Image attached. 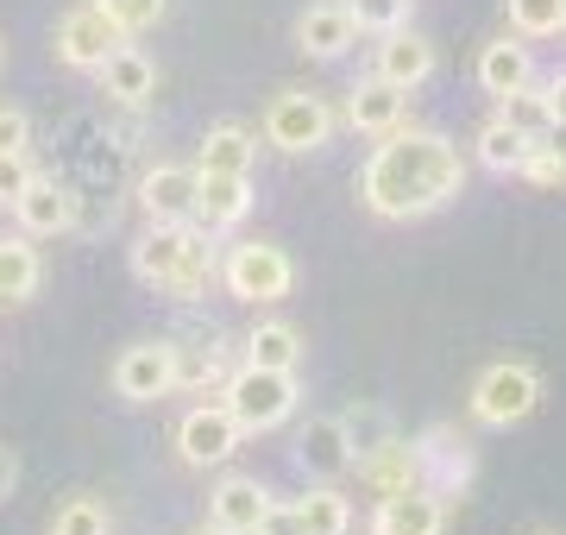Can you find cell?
<instances>
[{
    "label": "cell",
    "mask_w": 566,
    "mask_h": 535,
    "mask_svg": "<svg viewBox=\"0 0 566 535\" xmlns=\"http://www.w3.org/2000/svg\"><path fill=\"white\" fill-rule=\"evenodd\" d=\"M465 189L460 145L434 126H390L359 177V202L378 221H422Z\"/></svg>",
    "instance_id": "cell-1"
},
{
    "label": "cell",
    "mask_w": 566,
    "mask_h": 535,
    "mask_svg": "<svg viewBox=\"0 0 566 535\" xmlns=\"http://www.w3.org/2000/svg\"><path fill=\"white\" fill-rule=\"evenodd\" d=\"M214 265H221L214 233H202L196 221H151V233L133 246V271L177 303H196L214 284Z\"/></svg>",
    "instance_id": "cell-2"
},
{
    "label": "cell",
    "mask_w": 566,
    "mask_h": 535,
    "mask_svg": "<svg viewBox=\"0 0 566 535\" xmlns=\"http://www.w3.org/2000/svg\"><path fill=\"white\" fill-rule=\"evenodd\" d=\"M296 397H303L296 391V371H271V366H240V371H227V385H221V403L240 422V434H264L277 422H290Z\"/></svg>",
    "instance_id": "cell-3"
},
{
    "label": "cell",
    "mask_w": 566,
    "mask_h": 535,
    "mask_svg": "<svg viewBox=\"0 0 566 535\" xmlns=\"http://www.w3.org/2000/svg\"><path fill=\"white\" fill-rule=\"evenodd\" d=\"M214 271H221L227 296H240V303H283V296H290V284H296L290 252L271 246V240H240V246L227 252Z\"/></svg>",
    "instance_id": "cell-4"
},
{
    "label": "cell",
    "mask_w": 566,
    "mask_h": 535,
    "mask_svg": "<svg viewBox=\"0 0 566 535\" xmlns=\"http://www.w3.org/2000/svg\"><path fill=\"white\" fill-rule=\"evenodd\" d=\"M535 403H542V371L523 366V359H504V366L479 371V385H472V416H479L485 429L528 422Z\"/></svg>",
    "instance_id": "cell-5"
},
{
    "label": "cell",
    "mask_w": 566,
    "mask_h": 535,
    "mask_svg": "<svg viewBox=\"0 0 566 535\" xmlns=\"http://www.w3.org/2000/svg\"><path fill=\"white\" fill-rule=\"evenodd\" d=\"M264 139L277 145V151H322L334 139V114H327L322 95H308V88H283L271 114H264Z\"/></svg>",
    "instance_id": "cell-6"
},
{
    "label": "cell",
    "mask_w": 566,
    "mask_h": 535,
    "mask_svg": "<svg viewBox=\"0 0 566 535\" xmlns=\"http://www.w3.org/2000/svg\"><path fill=\"white\" fill-rule=\"evenodd\" d=\"M114 44H126V32L107 20L102 0H82V7H70L57 20V57L70 63V70H102V57Z\"/></svg>",
    "instance_id": "cell-7"
},
{
    "label": "cell",
    "mask_w": 566,
    "mask_h": 535,
    "mask_svg": "<svg viewBox=\"0 0 566 535\" xmlns=\"http://www.w3.org/2000/svg\"><path fill=\"white\" fill-rule=\"evenodd\" d=\"M114 391L126 403H158L177 391V347L170 340H139L114 359Z\"/></svg>",
    "instance_id": "cell-8"
},
{
    "label": "cell",
    "mask_w": 566,
    "mask_h": 535,
    "mask_svg": "<svg viewBox=\"0 0 566 535\" xmlns=\"http://www.w3.org/2000/svg\"><path fill=\"white\" fill-rule=\"evenodd\" d=\"M233 448H240V422L227 416V403H196L177 422V453L189 466H221L233 460Z\"/></svg>",
    "instance_id": "cell-9"
},
{
    "label": "cell",
    "mask_w": 566,
    "mask_h": 535,
    "mask_svg": "<svg viewBox=\"0 0 566 535\" xmlns=\"http://www.w3.org/2000/svg\"><path fill=\"white\" fill-rule=\"evenodd\" d=\"M441 529H447V497L428 492V485L390 492L371 511V535H441Z\"/></svg>",
    "instance_id": "cell-10"
},
{
    "label": "cell",
    "mask_w": 566,
    "mask_h": 535,
    "mask_svg": "<svg viewBox=\"0 0 566 535\" xmlns=\"http://www.w3.org/2000/svg\"><path fill=\"white\" fill-rule=\"evenodd\" d=\"M245 208H252V177H233V170H196V214H189V221L202 227V233L240 227Z\"/></svg>",
    "instance_id": "cell-11"
},
{
    "label": "cell",
    "mask_w": 566,
    "mask_h": 535,
    "mask_svg": "<svg viewBox=\"0 0 566 535\" xmlns=\"http://www.w3.org/2000/svg\"><path fill=\"white\" fill-rule=\"evenodd\" d=\"M416 460H422V485L428 492H465V479H472V448H465V434L453 429H428L416 434Z\"/></svg>",
    "instance_id": "cell-12"
},
{
    "label": "cell",
    "mask_w": 566,
    "mask_h": 535,
    "mask_svg": "<svg viewBox=\"0 0 566 535\" xmlns=\"http://www.w3.org/2000/svg\"><path fill=\"white\" fill-rule=\"evenodd\" d=\"M403 114H409V88L385 83V76H365L346 95V120L359 126V133H371V139H385L390 126H403Z\"/></svg>",
    "instance_id": "cell-13"
},
{
    "label": "cell",
    "mask_w": 566,
    "mask_h": 535,
    "mask_svg": "<svg viewBox=\"0 0 566 535\" xmlns=\"http://www.w3.org/2000/svg\"><path fill=\"white\" fill-rule=\"evenodd\" d=\"M271 511V492H264L259 479H245V473H227L214 492H208V523L227 535H240V529H259V516Z\"/></svg>",
    "instance_id": "cell-14"
},
{
    "label": "cell",
    "mask_w": 566,
    "mask_h": 535,
    "mask_svg": "<svg viewBox=\"0 0 566 535\" xmlns=\"http://www.w3.org/2000/svg\"><path fill=\"white\" fill-rule=\"evenodd\" d=\"M139 208L151 221H189L196 214V165H158L139 177Z\"/></svg>",
    "instance_id": "cell-15"
},
{
    "label": "cell",
    "mask_w": 566,
    "mask_h": 535,
    "mask_svg": "<svg viewBox=\"0 0 566 535\" xmlns=\"http://www.w3.org/2000/svg\"><path fill=\"white\" fill-rule=\"evenodd\" d=\"M353 466H359V479H365V485H371L378 497L422 485V460H416V441H403V434H390L385 448H371L365 460H353Z\"/></svg>",
    "instance_id": "cell-16"
},
{
    "label": "cell",
    "mask_w": 566,
    "mask_h": 535,
    "mask_svg": "<svg viewBox=\"0 0 566 535\" xmlns=\"http://www.w3.org/2000/svg\"><path fill=\"white\" fill-rule=\"evenodd\" d=\"M13 214H20L25 240H51V233H63V227H70V189H63L57 177H32V183L20 189Z\"/></svg>",
    "instance_id": "cell-17"
},
{
    "label": "cell",
    "mask_w": 566,
    "mask_h": 535,
    "mask_svg": "<svg viewBox=\"0 0 566 535\" xmlns=\"http://www.w3.org/2000/svg\"><path fill=\"white\" fill-rule=\"evenodd\" d=\"M359 39V25L346 13V0H322V7H308L303 20H296V44H303L308 57H346Z\"/></svg>",
    "instance_id": "cell-18"
},
{
    "label": "cell",
    "mask_w": 566,
    "mask_h": 535,
    "mask_svg": "<svg viewBox=\"0 0 566 535\" xmlns=\"http://www.w3.org/2000/svg\"><path fill=\"white\" fill-rule=\"evenodd\" d=\"M378 76L397 88H422L428 76H434V44L422 39V32H385V44H378Z\"/></svg>",
    "instance_id": "cell-19"
},
{
    "label": "cell",
    "mask_w": 566,
    "mask_h": 535,
    "mask_svg": "<svg viewBox=\"0 0 566 535\" xmlns=\"http://www.w3.org/2000/svg\"><path fill=\"white\" fill-rule=\"evenodd\" d=\"M296 460H303V473H315V479L353 473V448H346L340 416H315V422L296 434Z\"/></svg>",
    "instance_id": "cell-20"
},
{
    "label": "cell",
    "mask_w": 566,
    "mask_h": 535,
    "mask_svg": "<svg viewBox=\"0 0 566 535\" xmlns=\"http://www.w3.org/2000/svg\"><path fill=\"white\" fill-rule=\"evenodd\" d=\"M102 95H114V102L139 107L158 95V70H151V57L145 51H133V44H114L102 57Z\"/></svg>",
    "instance_id": "cell-21"
},
{
    "label": "cell",
    "mask_w": 566,
    "mask_h": 535,
    "mask_svg": "<svg viewBox=\"0 0 566 535\" xmlns=\"http://www.w3.org/2000/svg\"><path fill=\"white\" fill-rule=\"evenodd\" d=\"M523 83H535V57H528L523 39H497L479 51V88L491 102H504L510 88H523Z\"/></svg>",
    "instance_id": "cell-22"
},
{
    "label": "cell",
    "mask_w": 566,
    "mask_h": 535,
    "mask_svg": "<svg viewBox=\"0 0 566 535\" xmlns=\"http://www.w3.org/2000/svg\"><path fill=\"white\" fill-rule=\"evenodd\" d=\"M245 366H271V371H296L303 366V334L290 322H259L245 334Z\"/></svg>",
    "instance_id": "cell-23"
},
{
    "label": "cell",
    "mask_w": 566,
    "mask_h": 535,
    "mask_svg": "<svg viewBox=\"0 0 566 535\" xmlns=\"http://www.w3.org/2000/svg\"><path fill=\"white\" fill-rule=\"evenodd\" d=\"M252 158H259V139L245 126H214L196 151V170H233V177H252Z\"/></svg>",
    "instance_id": "cell-24"
},
{
    "label": "cell",
    "mask_w": 566,
    "mask_h": 535,
    "mask_svg": "<svg viewBox=\"0 0 566 535\" xmlns=\"http://www.w3.org/2000/svg\"><path fill=\"white\" fill-rule=\"evenodd\" d=\"M44 265H39V246H25L20 240H0V303H25L32 290H39Z\"/></svg>",
    "instance_id": "cell-25"
},
{
    "label": "cell",
    "mask_w": 566,
    "mask_h": 535,
    "mask_svg": "<svg viewBox=\"0 0 566 535\" xmlns=\"http://www.w3.org/2000/svg\"><path fill=\"white\" fill-rule=\"evenodd\" d=\"M296 516H303V535H353V504L334 485H315L308 497H296Z\"/></svg>",
    "instance_id": "cell-26"
},
{
    "label": "cell",
    "mask_w": 566,
    "mask_h": 535,
    "mask_svg": "<svg viewBox=\"0 0 566 535\" xmlns=\"http://www.w3.org/2000/svg\"><path fill=\"white\" fill-rule=\"evenodd\" d=\"M535 151V139L528 133H516L510 120H491L485 133H479V165L497 170V177H510V170H523V158Z\"/></svg>",
    "instance_id": "cell-27"
},
{
    "label": "cell",
    "mask_w": 566,
    "mask_h": 535,
    "mask_svg": "<svg viewBox=\"0 0 566 535\" xmlns=\"http://www.w3.org/2000/svg\"><path fill=\"white\" fill-rule=\"evenodd\" d=\"M497 120H510L516 133H528V139H542L547 126H554V107H547V88H535V83L510 88L504 102H497Z\"/></svg>",
    "instance_id": "cell-28"
},
{
    "label": "cell",
    "mask_w": 566,
    "mask_h": 535,
    "mask_svg": "<svg viewBox=\"0 0 566 535\" xmlns=\"http://www.w3.org/2000/svg\"><path fill=\"white\" fill-rule=\"evenodd\" d=\"M340 429H346V448H353V460H365L371 448H385L390 434H397V422H390L378 403H353V410H340Z\"/></svg>",
    "instance_id": "cell-29"
},
{
    "label": "cell",
    "mask_w": 566,
    "mask_h": 535,
    "mask_svg": "<svg viewBox=\"0 0 566 535\" xmlns=\"http://www.w3.org/2000/svg\"><path fill=\"white\" fill-rule=\"evenodd\" d=\"M227 359L221 347H177V391H221Z\"/></svg>",
    "instance_id": "cell-30"
},
{
    "label": "cell",
    "mask_w": 566,
    "mask_h": 535,
    "mask_svg": "<svg viewBox=\"0 0 566 535\" xmlns=\"http://www.w3.org/2000/svg\"><path fill=\"white\" fill-rule=\"evenodd\" d=\"M566 25V0H510V32L516 39H554Z\"/></svg>",
    "instance_id": "cell-31"
},
{
    "label": "cell",
    "mask_w": 566,
    "mask_h": 535,
    "mask_svg": "<svg viewBox=\"0 0 566 535\" xmlns=\"http://www.w3.org/2000/svg\"><path fill=\"white\" fill-rule=\"evenodd\" d=\"M51 535H107V504L102 497H70V504H57Z\"/></svg>",
    "instance_id": "cell-32"
},
{
    "label": "cell",
    "mask_w": 566,
    "mask_h": 535,
    "mask_svg": "<svg viewBox=\"0 0 566 535\" xmlns=\"http://www.w3.org/2000/svg\"><path fill=\"white\" fill-rule=\"evenodd\" d=\"M409 7H416V0H346L353 25H359V32H378V39L397 32V25H409Z\"/></svg>",
    "instance_id": "cell-33"
},
{
    "label": "cell",
    "mask_w": 566,
    "mask_h": 535,
    "mask_svg": "<svg viewBox=\"0 0 566 535\" xmlns=\"http://www.w3.org/2000/svg\"><path fill=\"white\" fill-rule=\"evenodd\" d=\"M102 7H107V20L133 39V32H145V25L164 20V7H170V0H102Z\"/></svg>",
    "instance_id": "cell-34"
},
{
    "label": "cell",
    "mask_w": 566,
    "mask_h": 535,
    "mask_svg": "<svg viewBox=\"0 0 566 535\" xmlns=\"http://www.w3.org/2000/svg\"><path fill=\"white\" fill-rule=\"evenodd\" d=\"M39 170H32V158L25 151H0V208H13L20 202V189L32 183Z\"/></svg>",
    "instance_id": "cell-35"
},
{
    "label": "cell",
    "mask_w": 566,
    "mask_h": 535,
    "mask_svg": "<svg viewBox=\"0 0 566 535\" xmlns=\"http://www.w3.org/2000/svg\"><path fill=\"white\" fill-rule=\"evenodd\" d=\"M32 145V120L20 107H0V151H25Z\"/></svg>",
    "instance_id": "cell-36"
},
{
    "label": "cell",
    "mask_w": 566,
    "mask_h": 535,
    "mask_svg": "<svg viewBox=\"0 0 566 535\" xmlns=\"http://www.w3.org/2000/svg\"><path fill=\"white\" fill-rule=\"evenodd\" d=\"M259 535H303V516H296V504H277V497H271V511L259 516Z\"/></svg>",
    "instance_id": "cell-37"
},
{
    "label": "cell",
    "mask_w": 566,
    "mask_h": 535,
    "mask_svg": "<svg viewBox=\"0 0 566 535\" xmlns=\"http://www.w3.org/2000/svg\"><path fill=\"white\" fill-rule=\"evenodd\" d=\"M535 145H542V158H547L554 170H560V183H566V120H554V126H547V133H542Z\"/></svg>",
    "instance_id": "cell-38"
},
{
    "label": "cell",
    "mask_w": 566,
    "mask_h": 535,
    "mask_svg": "<svg viewBox=\"0 0 566 535\" xmlns=\"http://www.w3.org/2000/svg\"><path fill=\"white\" fill-rule=\"evenodd\" d=\"M13 492H20V453L0 448V504H7Z\"/></svg>",
    "instance_id": "cell-39"
},
{
    "label": "cell",
    "mask_w": 566,
    "mask_h": 535,
    "mask_svg": "<svg viewBox=\"0 0 566 535\" xmlns=\"http://www.w3.org/2000/svg\"><path fill=\"white\" fill-rule=\"evenodd\" d=\"M547 107H554V120H566V70L547 83Z\"/></svg>",
    "instance_id": "cell-40"
},
{
    "label": "cell",
    "mask_w": 566,
    "mask_h": 535,
    "mask_svg": "<svg viewBox=\"0 0 566 535\" xmlns=\"http://www.w3.org/2000/svg\"><path fill=\"white\" fill-rule=\"evenodd\" d=\"M196 535H227V529H214V523H208V529H196Z\"/></svg>",
    "instance_id": "cell-41"
},
{
    "label": "cell",
    "mask_w": 566,
    "mask_h": 535,
    "mask_svg": "<svg viewBox=\"0 0 566 535\" xmlns=\"http://www.w3.org/2000/svg\"><path fill=\"white\" fill-rule=\"evenodd\" d=\"M528 535H560V529H528Z\"/></svg>",
    "instance_id": "cell-42"
},
{
    "label": "cell",
    "mask_w": 566,
    "mask_h": 535,
    "mask_svg": "<svg viewBox=\"0 0 566 535\" xmlns=\"http://www.w3.org/2000/svg\"><path fill=\"white\" fill-rule=\"evenodd\" d=\"M240 535H259V529H240Z\"/></svg>",
    "instance_id": "cell-43"
},
{
    "label": "cell",
    "mask_w": 566,
    "mask_h": 535,
    "mask_svg": "<svg viewBox=\"0 0 566 535\" xmlns=\"http://www.w3.org/2000/svg\"><path fill=\"white\" fill-rule=\"evenodd\" d=\"M560 32H566V25H560Z\"/></svg>",
    "instance_id": "cell-44"
}]
</instances>
